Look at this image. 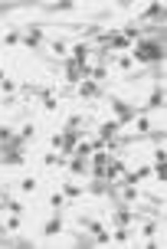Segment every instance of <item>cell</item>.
Here are the masks:
<instances>
[{"label": "cell", "mask_w": 167, "mask_h": 249, "mask_svg": "<svg viewBox=\"0 0 167 249\" xmlns=\"http://www.w3.org/2000/svg\"><path fill=\"white\" fill-rule=\"evenodd\" d=\"M131 62H141V66H164V39L144 36V39H138V43H131Z\"/></svg>", "instance_id": "1"}, {"label": "cell", "mask_w": 167, "mask_h": 249, "mask_svg": "<svg viewBox=\"0 0 167 249\" xmlns=\"http://www.w3.org/2000/svg\"><path fill=\"white\" fill-rule=\"evenodd\" d=\"M20 30H23L20 46H26V50H33V53H39L46 46V26L43 23H26V26H20Z\"/></svg>", "instance_id": "2"}, {"label": "cell", "mask_w": 167, "mask_h": 249, "mask_svg": "<svg viewBox=\"0 0 167 249\" xmlns=\"http://www.w3.org/2000/svg\"><path fill=\"white\" fill-rule=\"evenodd\" d=\"M141 216H144V213L134 210L131 203H121V200H115V203H112V223H115V226H134Z\"/></svg>", "instance_id": "3"}, {"label": "cell", "mask_w": 167, "mask_h": 249, "mask_svg": "<svg viewBox=\"0 0 167 249\" xmlns=\"http://www.w3.org/2000/svg\"><path fill=\"white\" fill-rule=\"evenodd\" d=\"M105 99H108V105H112V112H115V122L121 124V128H125V124H131L134 122V118H138V108H134V105H131V102H125V99H118V95H105Z\"/></svg>", "instance_id": "4"}, {"label": "cell", "mask_w": 167, "mask_h": 249, "mask_svg": "<svg viewBox=\"0 0 167 249\" xmlns=\"http://www.w3.org/2000/svg\"><path fill=\"white\" fill-rule=\"evenodd\" d=\"M72 92H76L79 99H85V102H99V99H105V89L99 86V82H92V79H82V82H79Z\"/></svg>", "instance_id": "5"}, {"label": "cell", "mask_w": 167, "mask_h": 249, "mask_svg": "<svg viewBox=\"0 0 167 249\" xmlns=\"http://www.w3.org/2000/svg\"><path fill=\"white\" fill-rule=\"evenodd\" d=\"M26 164V151L23 148H0V167H23Z\"/></svg>", "instance_id": "6"}, {"label": "cell", "mask_w": 167, "mask_h": 249, "mask_svg": "<svg viewBox=\"0 0 167 249\" xmlns=\"http://www.w3.org/2000/svg\"><path fill=\"white\" fill-rule=\"evenodd\" d=\"M164 102H167V95H164V82H154V89H151V95H148V102H144L138 112H157V108H164Z\"/></svg>", "instance_id": "7"}, {"label": "cell", "mask_w": 167, "mask_h": 249, "mask_svg": "<svg viewBox=\"0 0 167 249\" xmlns=\"http://www.w3.org/2000/svg\"><path fill=\"white\" fill-rule=\"evenodd\" d=\"M0 246L3 249H33V239L17 236V233H3V236H0Z\"/></svg>", "instance_id": "8"}, {"label": "cell", "mask_w": 167, "mask_h": 249, "mask_svg": "<svg viewBox=\"0 0 167 249\" xmlns=\"http://www.w3.org/2000/svg\"><path fill=\"white\" fill-rule=\"evenodd\" d=\"M66 167H69V174H72V177H85V174H92L89 158H79V154H72V158L66 161Z\"/></svg>", "instance_id": "9"}, {"label": "cell", "mask_w": 167, "mask_h": 249, "mask_svg": "<svg viewBox=\"0 0 167 249\" xmlns=\"http://www.w3.org/2000/svg\"><path fill=\"white\" fill-rule=\"evenodd\" d=\"M92 53H95V46L82 39V43H76V46H72V59H76L79 66H89V56H92Z\"/></svg>", "instance_id": "10"}, {"label": "cell", "mask_w": 167, "mask_h": 249, "mask_svg": "<svg viewBox=\"0 0 167 249\" xmlns=\"http://www.w3.org/2000/svg\"><path fill=\"white\" fill-rule=\"evenodd\" d=\"M59 233H63V216H59V210H56L50 220H46V226H43V236L52 239V236H59Z\"/></svg>", "instance_id": "11"}, {"label": "cell", "mask_w": 167, "mask_h": 249, "mask_svg": "<svg viewBox=\"0 0 167 249\" xmlns=\"http://www.w3.org/2000/svg\"><path fill=\"white\" fill-rule=\"evenodd\" d=\"M138 223H141V236L144 239H157V233H161V220H157V216H151V220H138Z\"/></svg>", "instance_id": "12"}, {"label": "cell", "mask_w": 167, "mask_h": 249, "mask_svg": "<svg viewBox=\"0 0 167 249\" xmlns=\"http://www.w3.org/2000/svg\"><path fill=\"white\" fill-rule=\"evenodd\" d=\"M23 148V144H20V138H17V131H13L10 124H0V148Z\"/></svg>", "instance_id": "13"}, {"label": "cell", "mask_w": 167, "mask_h": 249, "mask_svg": "<svg viewBox=\"0 0 167 249\" xmlns=\"http://www.w3.org/2000/svg\"><path fill=\"white\" fill-rule=\"evenodd\" d=\"M138 20H151V23H164V3H151Z\"/></svg>", "instance_id": "14"}, {"label": "cell", "mask_w": 167, "mask_h": 249, "mask_svg": "<svg viewBox=\"0 0 167 249\" xmlns=\"http://www.w3.org/2000/svg\"><path fill=\"white\" fill-rule=\"evenodd\" d=\"M46 13H72L76 10V3L72 0H56V3H39Z\"/></svg>", "instance_id": "15"}, {"label": "cell", "mask_w": 167, "mask_h": 249, "mask_svg": "<svg viewBox=\"0 0 167 249\" xmlns=\"http://www.w3.org/2000/svg\"><path fill=\"white\" fill-rule=\"evenodd\" d=\"M82 194H85V187H79L76 180H66V184H63V197L66 200H79Z\"/></svg>", "instance_id": "16"}, {"label": "cell", "mask_w": 167, "mask_h": 249, "mask_svg": "<svg viewBox=\"0 0 167 249\" xmlns=\"http://www.w3.org/2000/svg\"><path fill=\"white\" fill-rule=\"evenodd\" d=\"M66 161H69V158L59 154V151H46V154H43V164H46V167H63Z\"/></svg>", "instance_id": "17"}, {"label": "cell", "mask_w": 167, "mask_h": 249, "mask_svg": "<svg viewBox=\"0 0 167 249\" xmlns=\"http://www.w3.org/2000/svg\"><path fill=\"white\" fill-rule=\"evenodd\" d=\"M112 243H118V246H128V243H131V226H115Z\"/></svg>", "instance_id": "18"}, {"label": "cell", "mask_w": 167, "mask_h": 249, "mask_svg": "<svg viewBox=\"0 0 167 249\" xmlns=\"http://www.w3.org/2000/svg\"><path fill=\"white\" fill-rule=\"evenodd\" d=\"M52 53H56V59H69V43L66 39H52V43H46Z\"/></svg>", "instance_id": "19"}, {"label": "cell", "mask_w": 167, "mask_h": 249, "mask_svg": "<svg viewBox=\"0 0 167 249\" xmlns=\"http://www.w3.org/2000/svg\"><path fill=\"white\" fill-rule=\"evenodd\" d=\"M151 128H154V124H151V118H144V115H138V118H134V135L141 138V141H144V135H148Z\"/></svg>", "instance_id": "20"}, {"label": "cell", "mask_w": 167, "mask_h": 249, "mask_svg": "<svg viewBox=\"0 0 167 249\" xmlns=\"http://www.w3.org/2000/svg\"><path fill=\"white\" fill-rule=\"evenodd\" d=\"M17 138H20V144H26V141H33L36 138V124L30 122V124H23L20 131H17Z\"/></svg>", "instance_id": "21"}, {"label": "cell", "mask_w": 167, "mask_h": 249, "mask_svg": "<svg viewBox=\"0 0 167 249\" xmlns=\"http://www.w3.org/2000/svg\"><path fill=\"white\" fill-rule=\"evenodd\" d=\"M108 171H112V174H115V180H118V177L128 171V164L121 161V158H115V154H112V161H108Z\"/></svg>", "instance_id": "22"}, {"label": "cell", "mask_w": 167, "mask_h": 249, "mask_svg": "<svg viewBox=\"0 0 167 249\" xmlns=\"http://www.w3.org/2000/svg\"><path fill=\"white\" fill-rule=\"evenodd\" d=\"M76 246H82V249H89V246H95V236H92V233H85V230H82V233H76Z\"/></svg>", "instance_id": "23"}, {"label": "cell", "mask_w": 167, "mask_h": 249, "mask_svg": "<svg viewBox=\"0 0 167 249\" xmlns=\"http://www.w3.org/2000/svg\"><path fill=\"white\" fill-rule=\"evenodd\" d=\"M20 39H23V30H10L3 33V46H20Z\"/></svg>", "instance_id": "24"}, {"label": "cell", "mask_w": 167, "mask_h": 249, "mask_svg": "<svg viewBox=\"0 0 167 249\" xmlns=\"http://www.w3.org/2000/svg\"><path fill=\"white\" fill-rule=\"evenodd\" d=\"M46 203H50L52 210H63V207H66V197H63V190H52V194H50V200H46Z\"/></svg>", "instance_id": "25"}, {"label": "cell", "mask_w": 167, "mask_h": 249, "mask_svg": "<svg viewBox=\"0 0 167 249\" xmlns=\"http://www.w3.org/2000/svg\"><path fill=\"white\" fill-rule=\"evenodd\" d=\"M7 233H17V230H20V226H23V216H17V213H10V216H7Z\"/></svg>", "instance_id": "26"}, {"label": "cell", "mask_w": 167, "mask_h": 249, "mask_svg": "<svg viewBox=\"0 0 167 249\" xmlns=\"http://www.w3.org/2000/svg\"><path fill=\"white\" fill-rule=\"evenodd\" d=\"M7 213H17V216H23V213H26V207H23V203H20V200L7 197Z\"/></svg>", "instance_id": "27"}, {"label": "cell", "mask_w": 167, "mask_h": 249, "mask_svg": "<svg viewBox=\"0 0 167 249\" xmlns=\"http://www.w3.org/2000/svg\"><path fill=\"white\" fill-rule=\"evenodd\" d=\"M69 128H82V131H85V124H89V118H85V115H69Z\"/></svg>", "instance_id": "28"}, {"label": "cell", "mask_w": 167, "mask_h": 249, "mask_svg": "<svg viewBox=\"0 0 167 249\" xmlns=\"http://www.w3.org/2000/svg\"><path fill=\"white\" fill-rule=\"evenodd\" d=\"M36 187H39V180H36V177H23V180H20V190H23V194H33Z\"/></svg>", "instance_id": "29"}, {"label": "cell", "mask_w": 167, "mask_h": 249, "mask_svg": "<svg viewBox=\"0 0 167 249\" xmlns=\"http://www.w3.org/2000/svg\"><path fill=\"white\" fill-rule=\"evenodd\" d=\"M20 7H26V3H13V0H7V3H0V17H10V13L20 10Z\"/></svg>", "instance_id": "30"}, {"label": "cell", "mask_w": 167, "mask_h": 249, "mask_svg": "<svg viewBox=\"0 0 167 249\" xmlns=\"http://www.w3.org/2000/svg\"><path fill=\"white\" fill-rule=\"evenodd\" d=\"M0 92H3V95H17L20 89H17V82H13V79H3V82H0Z\"/></svg>", "instance_id": "31"}, {"label": "cell", "mask_w": 167, "mask_h": 249, "mask_svg": "<svg viewBox=\"0 0 167 249\" xmlns=\"http://www.w3.org/2000/svg\"><path fill=\"white\" fill-rule=\"evenodd\" d=\"M72 154H79V158H92V144H89V141H79Z\"/></svg>", "instance_id": "32"}, {"label": "cell", "mask_w": 167, "mask_h": 249, "mask_svg": "<svg viewBox=\"0 0 167 249\" xmlns=\"http://www.w3.org/2000/svg\"><path fill=\"white\" fill-rule=\"evenodd\" d=\"M108 62H115L118 69H131V66H134V62H131V56H112Z\"/></svg>", "instance_id": "33"}, {"label": "cell", "mask_w": 167, "mask_h": 249, "mask_svg": "<svg viewBox=\"0 0 167 249\" xmlns=\"http://www.w3.org/2000/svg\"><path fill=\"white\" fill-rule=\"evenodd\" d=\"M154 164H167V148H164V144H157V148H154Z\"/></svg>", "instance_id": "34"}, {"label": "cell", "mask_w": 167, "mask_h": 249, "mask_svg": "<svg viewBox=\"0 0 167 249\" xmlns=\"http://www.w3.org/2000/svg\"><path fill=\"white\" fill-rule=\"evenodd\" d=\"M50 148H52V151H59V148H63V131H56V135L50 138Z\"/></svg>", "instance_id": "35"}, {"label": "cell", "mask_w": 167, "mask_h": 249, "mask_svg": "<svg viewBox=\"0 0 167 249\" xmlns=\"http://www.w3.org/2000/svg\"><path fill=\"white\" fill-rule=\"evenodd\" d=\"M10 194H7V184H0V200H7Z\"/></svg>", "instance_id": "36"}, {"label": "cell", "mask_w": 167, "mask_h": 249, "mask_svg": "<svg viewBox=\"0 0 167 249\" xmlns=\"http://www.w3.org/2000/svg\"><path fill=\"white\" fill-rule=\"evenodd\" d=\"M3 210H7V200H0V213H3Z\"/></svg>", "instance_id": "37"}, {"label": "cell", "mask_w": 167, "mask_h": 249, "mask_svg": "<svg viewBox=\"0 0 167 249\" xmlns=\"http://www.w3.org/2000/svg\"><path fill=\"white\" fill-rule=\"evenodd\" d=\"M3 233H7V226H3V220H0V236H3Z\"/></svg>", "instance_id": "38"}]
</instances>
